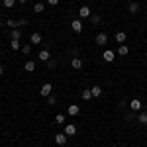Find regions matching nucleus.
Masks as SVG:
<instances>
[{
    "label": "nucleus",
    "mask_w": 147,
    "mask_h": 147,
    "mask_svg": "<svg viewBox=\"0 0 147 147\" xmlns=\"http://www.w3.org/2000/svg\"><path fill=\"white\" fill-rule=\"evenodd\" d=\"M51 92H53V84H51V82H45V84L41 86V90H39V94H41V96H49Z\"/></svg>",
    "instance_id": "nucleus-1"
},
{
    "label": "nucleus",
    "mask_w": 147,
    "mask_h": 147,
    "mask_svg": "<svg viewBox=\"0 0 147 147\" xmlns=\"http://www.w3.org/2000/svg\"><path fill=\"white\" fill-rule=\"evenodd\" d=\"M71 30H73L75 34H80V32H82V22H80V20H73V24H71Z\"/></svg>",
    "instance_id": "nucleus-2"
},
{
    "label": "nucleus",
    "mask_w": 147,
    "mask_h": 147,
    "mask_svg": "<svg viewBox=\"0 0 147 147\" xmlns=\"http://www.w3.org/2000/svg\"><path fill=\"white\" fill-rule=\"evenodd\" d=\"M102 59H104L106 63H112L114 59H116V53H114V51H110V49H106V51H104V55H102Z\"/></svg>",
    "instance_id": "nucleus-3"
},
{
    "label": "nucleus",
    "mask_w": 147,
    "mask_h": 147,
    "mask_svg": "<svg viewBox=\"0 0 147 147\" xmlns=\"http://www.w3.org/2000/svg\"><path fill=\"white\" fill-rule=\"evenodd\" d=\"M79 16H80V18H82V20H84V18H90V16H92L90 8H88V6H82V8H80V10H79Z\"/></svg>",
    "instance_id": "nucleus-4"
},
{
    "label": "nucleus",
    "mask_w": 147,
    "mask_h": 147,
    "mask_svg": "<svg viewBox=\"0 0 147 147\" xmlns=\"http://www.w3.org/2000/svg\"><path fill=\"white\" fill-rule=\"evenodd\" d=\"M106 41H108V35L104 34V32H100V34L96 35V43L98 45H106Z\"/></svg>",
    "instance_id": "nucleus-5"
},
{
    "label": "nucleus",
    "mask_w": 147,
    "mask_h": 147,
    "mask_svg": "<svg viewBox=\"0 0 147 147\" xmlns=\"http://www.w3.org/2000/svg\"><path fill=\"white\" fill-rule=\"evenodd\" d=\"M67 137H69V136H65V134H57V136H55V143H59V145H65V143H67Z\"/></svg>",
    "instance_id": "nucleus-6"
},
{
    "label": "nucleus",
    "mask_w": 147,
    "mask_h": 147,
    "mask_svg": "<svg viewBox=\"0 0 147 147\" xmlns=\"http://www.w3.org/2000/svg\"><path fill=\"white\" fill-rule=\"evenodd\" d=\"M37 59H39V61H49V59H51V55H49V51H47V49H43V51H39V55H37Z\"/></svg>",
    "instance_id": "nucleus-7"
},
{
    "label": "nucleus",
    "mask_w": 147,
    "mask_h": 147,
    "mask_svg": "<svg viewBox=\"0 0 147 147\" xmlns=\"http://www.w3.org/2000/svg\"><path fill=\"white\" fill-rule=\"evenodd\" d=\"M75 134H77V127H75L73 124L65 125V136H75Z\"/></svg>",
    "instance_id": "nucleus-8"
},
{
    "label": "nucleus",
    "mask_w": 147,
    "mask_h": 147,
    "mask_svg": "<svg viewBox=\"0 0 147 147\" xmlns=\"http://www.w3.org/2000/svg\"><path fill=\"white\" fill-rule=\"evenodd\" d=\"M79 112H80L79 106H75V104H71V106H69V116H79Z\"/></svg>",
    "instance_id": "nucleus-9"
},
{
    "label": "nucleus",
    "mask_w": 147,
    "mask_h": 147,
    "mask_svg": "<svg viewBox=\"0 0 147 147\" xmlns=\"http://www.w3.org/2000/svg\"><path fill=\"white\" fill-rule=\"evenodd\" d=\"M90 92H92V98H98V96L102 94V88L96 84V86H92V88H90Z\"/></svg>",
    "instance_id": "nucleus-10"
},
{
    "label": "nucleus",
    "mask_w": 147,
    "mask_h": 147,
    "mask_svg": "<svg viewBox=\"0 0 147 147\" xmlns=\"http://www.w3.org/2000/svg\"><path fill=\"white\" fill-rule=\"evenodd\" d=\"M10 47L14 51H18V49H22V43H20V39H12L10 41Z\"/></svg>",
    "instance_id": "nucleus-11"
},
{
    "label": "nucleus",
    "mask_w": 147,
    "mask_h": 147,
    "mask_svg": "<svg viewBox=\"0 0 147 147\" xmlns=\"http://www.w3.org/2000/svg\"><path fill=\"white\" fill-rule=\"evenodd\" d=\"M71 65H73V69H80V67H82V59H79V57H75V59L71 61Z\"/></svg>",
    "instance_id": "nucleus-12"
},
{
    "label": "nucleus",
    "mask_w": 147,
    "mask_h": 147,
    "mask_svg": "<svg viewBox=\"0 0 147 147\" xmlns=\"http://www.w3.org/2000/svg\"><path fill=\"white\" fill-rule=\"evenodd\" d=\"M129 106H131V110H134V112H137V110H141V102L137 100H131V104H129Z\"/></svg>",
    "instance_id": "nucleus-13"
},
{
    "label": "nucleus",
    "mask_w": 147,
    "mask_h": 147,
    "mask_svg": "<svg viewBox=\"0 0 147 147\" xmlns=\"http://www.w3.org/2000/svg\"><path fill=\"white\" fill-rule=\"evenodd\" d=\"M30 39H32V43H35V45L41 43V35H39V34H32V35H30Z\"/></svg>",
    "instance_id": "nucleus-14"
},
{
    "label": "nucleus",
    "mask_w": 147,
    "mask_h": 147,
    "mask_svg": "<svg viewBox=\"0 0 147 147\" xmlns=\"http://www.w3.org/2000/svg\"><path fill=\"white\" fill-rule=\"evenodd\" d=\"M24 69H26L28 73H32V71H35V63H34V61H28V63L24 65Z\"/></svg>",
    "instance_id": "nucleus-15"
},
{
    "label": "nucleus",
    "mask_w": 147,
    "mask_h": 147,
    "mask_svg": "<svg viewBox=\"0 0 147 147\" xmlns=\"http://www.w3.org/2000/svg\"><path fill=\"white\" fill-rule=\"evenodd\" d=\"M137 122H139L141 125H147V114L141 112V114H139V118H137Z\"/></svg>",
    "instance_id": "nucleus-16"
},
{
    "label": "nucleus",
    "mask_w": 147,
    "mask_h": 147,
    "mask_svg": "<svg viewBox=\"0 0 147 147\" xmlns=\"http://www.w3.org/2000/svg\"><path fill=\"white\" fill-rule=\"evenodd\" d=\"M116 41H118V43H124L125 41V34L124 32H118V34H116Z\"/></svg>",
    "instance_id": "nucleus-17"
},
{
    "label": "nucleus",
    "mask_w": 147,
    "mask_h": 147,
    "mask_svg": "<svg viewBox=\"0 0 147 147\" xmlns=\"http://www.w3.org/2000/svg\"><path fill=\"white\" fill-rule=\"evenodd\" d=\"M127 53H129V49H127V45H120V49H118V55H127Z\"/></svg>",
    "instance_id": "nucleus-18"
},
{
    "label": "nucleus",
    "mask_w": 147,
    "mask_h": 147,
    "mask_svg": "<svg viewBox=\"0 0 147 147\" xmlns=\"http://www.w3.org/2000/svg\"><path fill=\"white\" fill-rule=\"evenodd\" d=\"M137 10H139V4H137V2H131V4H129V12H131V14H137Z\"/></svg>",
    "instance_id": "nucleus-19"
},
{
    "label": "nucleus",
    "mask_w": 147,
    "mask_h": 147,
    "mask_svg": "<svg viewBox=\"0 0 147 147\" xmlns=\"http://www.w3.org/2000/svg\"><path fill=\"white\" fill-rule=\"evenodd\" d=\"M2 4H4V8H14L16 0H2Z\"/></svg>",
    "instance_id": "nucleus-20"
},
{
    "label": "nucleus",
    "mask_w": 147,
    "mask_h": 147,
    "mask_svg": "<svg viewBox=\"0 0 147 147\" xmlns=\"http://www.w3.org/2000/svg\"><path fill=\"white\" fill-rule=\"evenodd\" d=\"M55 124H59V125L65 124V116H63V114H57L55 116Z\"/></svg>",
    "instance_id": "nucleus-21"
},
{
    "label": "nucleus",
    "mask_w": 147,
    "mask_h": 147,
    "mask_svg": "<svg viewBox=\"0 0 147 147\" xmlns=\"http://www.w3.org/2000/svg\"><path fill=\"white\" fill-rule=\"evenodd\" d=\"M80 96H82V100H90V98H92V92L90 90H82Z\"/></svg>",
    "instance_id": "nucleus-22"
},
{
    "label": "nucleus",
    "mask_w": 147,
    "mask_h": 147,
    "mask_svg": "<svg viewBox=\"0 0 147 147\" xmlns=\"http://www.w3.org/2000/svg\"><path fill=\"white\" fill-rule=\"evenodd\" d=\"M22 37V32L20 30H12V39H20Z\"/></svg>",
    "instance_id": "nucleus-23"
},
{
    "label": "nucleus",
    "mask_w": 147,
    "mask_h": 147,
    "mask_svg": "<svg viewBox=\"0 0 147 147\" xmlns=\"http://www.w3.org/2000/svg\"><path fill=\"white\" fill-rule=\"evenodd\" d=\"M43 8H45V6H43V2H37V4L34 6V10L37 12V14H39V12H43Z\"/></svg>",
    "instance_id": "nucleus-24"
},
{
    "label": "nucleus",
    "mask_w": 147,
    "mask_h": 147,
    "mask_svg": "<svg viewBox=\"0 0 147 147\" xmlns=\"http://www.w3.org/2000/svg\"><path fill=\"white\" fill-rule=\"evenodd\" d=\"M30 51H32V45H22V53L24 55H30Z\"/></svg>",
    "instance_id": "nucleus-25"
},
{
    "label": "nucleus",
    "mask_w": 147,
    "mask_h": 147,
    "mask_svg": "<svg viewBox=\"0 0 147 147\" xmlns=\"http://www.w3.org/2000/svg\"><path fill=\"white\" fill-rule=\"evenodd\" d=\"M47 102H49V104H51V106H55L57 98H55V96H51V94H49V96H47Z\"/></svg>",
    "instance_id": "nucleus-26"
},
{
    "label": "nucleus",
    "mask_w": 147,
    "mask_h": 147,
    "mask_svg": "<svg viewBox=\"0 0 147 147\" xmlns=\"http://www.w3.org/2000/svg\"><path fill=\"white\" fill-rule=\"evenodd\" d=\"M6 26H8V28H16V26H18V22H16V20H8V22H6Z\"/></svg>",
    "instance_id": "nucleus-27"
},
{
    "label": "nucleus",
    "mask_w": 147,
    "mask_h": 147,
    "mask_svg": "<svg viewBox=\"0 0 147 147\" xmlns=\"http://www.w3.org/2000/svg\"><path fill=\"white\" fill-rule=\"evenodd\" d=\"M90 20L94 24H98V22H100V16H98V14H94V16H90Z\"/></svg>",
    "instance_id": "nucleus-28"
},
{
    "label": "nucleus",
    "mask_w": 147,
    "mask_h": 147,
    "mask_svg": "<svg viewBox=\"0 0 147 147\" xmlns=\"http://www.w3.org/2000/svg\"><path fill=\"white\" fill-rule=\"evenodd\" d=\"M47 4H51V6H57V4H59V0H47Z\"/></svg>",
    "instance_id": "nucleus-29"
},
{
    "label": "nucleus",
    "mask_w": 147,
    "mask_h": 147,
    "mask_svg": "<svg viewBox=\"0 0 147 147\" xmlns=\"http://www.w3.org/2000/svg\"><path fill=\"white\" fill-rule=\"evenodd\" d=\"M2 73H4V67H2V65H0V77H2Z\"/></svg>",
    "instance_id": "nucleus-30"
},
{
    "label": "nucleus",
    "mask_w": 147,
    "mask_h": 147,
    "mask_svg": "<svg viewBox=\"0 0 147 147\" xmlns=\"http://www.w3.org/2000/svg\"><path fill=\"white\" fill-rule=\"evenodd\" d=\"M20 2H22V4H24V2H26V0H20Z\"/></svg>",
    "instance_id": "nucleus-31"
}]
</instances>
